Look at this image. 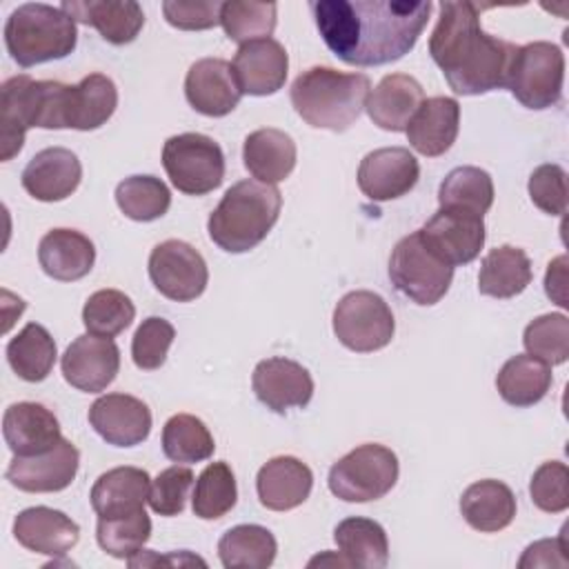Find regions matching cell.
Masks as SVG:
<instances>
[{
  "label": "cell",
  "mask_w": 569,
  "mask_h": 569,
  "mask_svg": "<svg viewBox=\"0 0 569 569\" xmlns=\"http://www.w3.org/2000/svg\"><path fill=\"white\" fill-rule=\"evenodd\" d=\"M431 7L429 0L309 2L325 44L353 67H380L409 53L429 20Z\"/></svg>",
  "instance_id": "1"
},
{
  "label": "cell",
  "mask_w": 569,
  "mask_h": 569,
  "mask_svg": "<svg viewBox=\"0 0 569 569\" xmlns=\"http://www.w3.org/2000/svg\"><path fill=\"white\" fill-rule=\"evenodd\" d=\"M516 49V44L489 36L480 27L476 2H440V18L429 38V53L456 93L480 96L507 87Z\"/></svg>",
  "instance_id": "2"
},
{
  "label": "cell",
  "mask_w": 569,
  "mask_h": 569,
  "mask_svg": "<svg viewBox=\"0 0 569 569\" xmlns=\"http://www.w3.org/2000/svg\"><path fill=\"white\" fill-rule=\"evenodd\" d=\"M371 80L365 73H345L331 67L302 71L289 91L296 113L316 129L347 131L362 113Z\"/></svg>",
  "instance_id": "3"
},
{
  "label": "cell",
  "mask_w": 569,
  "mask_h": 569,
  "mask_svg": "<svg viewBox=\"0 0 569 569\" xmlns=\"http://www.w3.org/2000/svg\"><path fill=\"white\" fill-rule=\"evenodd\" d=\"M282 196L273 184L240 180L229 187L207 220L213 244L229 253L258 247L278 222Z\"/></svg>",
  "instance_id": "4"
},
{
  "label": "cell",
  "mask_w": 569,
  "mask_h": 569,
  "mask_svg": "<svg viewBox=\"0 0 569 569\" xmlns=\"http://www.w3.org/2000/svg\"><path fill=\"white\" fill-rule=\"evenodd\" d=\"M78 42L76 20L60 7L27 2L4 22V44L20 67L67 58Z\"/></svg>",
  "instance_id": "5"
},
{
  "label": "cell",
  "mask_w": 569,
  "mask_h": 569,
  "mask_svg": "<svg viewBox=\"0 0 569 569\" xmlns=\"http://www.w3.org/2000/svg\"><path fill=\"white\" fill-rule=\"evenodd\" d=\"M64 82L33 80L27 73L2 82V160H11L24 144L31 127L60 129V102Z\"/></svg>",
  "instance_id": "6"
},
{
  "label": "cell",
  "mask_w": 569,
  "mask_h": 569,
  "mask_svg": "<svg viewBox=\"0 0 569 569\" xmlns=\"http://www.w3.org/2000/svg\"><path fill=\"white\" fill-rule=\"evenodd\" d=\"M396 453L376 442H367L342 456L329 469V491L345 502H369L387 496L398 480Z\"/></svg>",
  "instance_id": "7"
},
{
  "label": "cell",
  "mask_w": 569,
  "mask_h": 569,
  "mask_svg": "<svg viewBox=\"0 0 569 569\" xmlns=\"http://www.w3.org/2000/svg\"><path fill=\"white\" fill-rule=\"evenodd\" d=\"M565 53L558 44L538 40L518 47L509 67L507 89L527 109H549L560 102Z\"/></svg>",
  "instance_id": "8"
},
{
  "label": "cell",
  "mask_w": 569,
  "mask_h": 569,
  "mask_svg": "<svg viewBox=\"0 0 569 569\" xmlns=\"http://www.w3.org/2000/svg\"><path fill=\"white\" fill-rule=\"evenodd\" d=\"M389 278L393 287L413 300L429 307L445 298L453 280V267L440 260L413 231L396 242L389 258Z\"/></svg>",
  "instance_id": "9"
},
{
  "label": "cell",
  "mask_w": 569,
  "mask_h": 569,
  "mask_svg": "<svg viewBox=\"0 0 569 569\" xmlns=\"http://www.w3.org/2000/svg\"><path fill=\"white\" fill-rule=\"evenodd\" d=\"M162 167L171 184L187 196H204L224 180V153L204 133L171 136L162 147Z\"/></svg>",
  "instance_id": "10"
},
{
  "label": "cell",
  "mask_w": 569,
  "mask_h": 569,
  "mask_svg": "<svg viewBox=\"0 0 569 569\" xmlns=\"http://www.w3.org/2000/svg\"><path fill=\"white\" fill-rule=\"evenodd\" d=\"M396 320L382 296L358 289L342 296L333 309V333L347 349L371 353L393 338Z\"/></svg>",
  "instance_id": "11"
},
{
  "label": "cell",
  "mask_w": 569,
  "mask_h": 569,
  "mask_svg": "<svg viewBox=\"0 0 569 569\" xmlns=\"http://www.w3.org/2000/svg\"><path fill=\"white\" fill-rule=\"evenodd\" d=\"M153 287L173 302H191L207 289L209 269L198 249L182 240H164L149 256Z\"/></svg>",
  "instance_id": "12"
},
{
  "label": "cell",
  "mask_w": 569,
  "mask_h": 569,
  "mask_svg": "<svg viewBox=\"0 0 569 569\" xmlns=\"http://www.w3.org/2000/svg\"><path fill=\"white\" fill-rule=\"evenodd\" d=\"M418 231L422 242L451 267L476 260L485 244L482 216L460 209L440 207Z\"/></svg>",
  "instance_id": "13"
},
{
  "label": "cell",
  "mask_w": 569,
  "mask_h": 569,
  "mask_svg": "<svg viewBox=\"0 0 569 569\" xmlns=\"http://www.w3.org/2000/svg\"><path fill=\"white\" fill-rule=\"evenodd\" d=\"M420 178L416 156L405 147L369 151L358 167V187L373 202H387L409 193Z\"/></svg>",
  "instance_id": "14"
},
{
  "label": "cell",
  "mask_w": 569,
  "mask_h": 569,
  "mask_svg": "<svg viewBox=\"0 0 569 569\" xmlns=\"http://www.w3.org/2000/svg\"><path fill=\"white\" fill-rule=\"evenodd\" d=\"M80 467V451L76 445L67 438H60V442L38 456H13L7 480L29 493H51L67 489Z\"/></svg>",
  "instance_id": "15"
},
{
  "label": "cell",
  "mask_w": 569,
  "mask_h": 569,
  "mask_svg": "<svg viewBox=\"0 0 569 569\" xmlns=\"http://www.w3.org/2000/svg\"><path fill=\"white\" fill-rule=\"evenodd\" d=\"M60 367L71 387L98 393L116 380L120 371V349L111 338L84 333L67 347Z\"/></svg>",
  "instance_id": "16"
},
{
  "label": "cell",
  "mask_w": 569,
  "mask_h": 569,
  "mask_svg": "<svg viewBox=\"0 0 569 569\" xmlns=\"http://www.w3.org/2000/svg\"><path fill=\"white\" fill-rule=\"evenodd\" d=\"M251 387L256 398L276 413H284L293 407H307L313 396L311 373L300 362L280 356L256 365Z\"/></svg>",
  "instance_id": "17"
},
{
  "label": "cell",
  "mask_w": 569,
  "mask_h": 569,
  "mask_svg": "<svg viewBox=\"0 0 569 569\" xmlns=\"http://www.w3.org/2000/svg\"><path fill=\"white\" fill-rule=\"evenodd\" d=\"M89 425L113 447H136L149 438L151 411L136 396L107 393L89 407Z\"/></svg>",
  "instance_id": "18"
},
{
  "label": "cell",
  "mask_w": 569,
  "mask_h": 569,
  "mask_svg": "<svg viewBox=\"0 0 569 569\" xmlns=\"http://www.w3.org/2000/svg\"><path fill=\"white\" fill-rule=\"evenodd\" d=\"M184 96L198 113L209 118H222L238 107L242 91L227 60L202 58L193 62L187 71Z\"/></svg>",
  "instance_id": "19"
},
{
  "label": "cell",
  "mask_w": 569,
  "mask_h": 569,
  "mask_svg": "<svg viewBox=\"0 0 569 569\" xmlns=\"http://www.w3.org/2000/svg\"><path fill=\"white\" fill-rule=\"evenodd\" d=\"M231 69L242 93L271 96L284 87L289 56L278 40L262 38L240 44Z\"/></svg>",
  "instance_id": "20"
},
{
  "label": "cell",
  "mask_w": 569,
  "mask_h": 569,
  "mask_svg": "<svg viewBox=\"0 0 569 569\" xmlns=\"http://www.w3.org/2000/svg\"><path fill=\"white\" fill-rule=\"evenodd\" d=\"M20 180L31 198L40 202H58L78 189L82 164L71 149L47 147L27 162Z\"/></svg>",
  "instance_id": "21"
},
{
  "label": "cell",
  "mask_w": 569,
  "mask_h": 569,
  "mask_svg": "<svg viewBox=\"0 0 569 569\" xmlns=\"http://www.w3.org/2000/svg\"><path fill=\"white\" fill-rule=\"evenodd\" d=\"M118 107V89L104 73H89L78 84H67L62 96V129L91 131L102 127Z\"/></svg>",
  "instance_id": "22"
},
{
  "label": "cell",
  "mask_w": 569,
  "mask_h": 569,
  "mask_svg": "<svg viewBox=\"0 0 569 569\" xmlns=\"http://www.w3.org/2000/svg\"><path fill=\"white\" fill-rule=\"evenodd\" d=\"M2 436L13 456H38L60 442V422L40 402H13L2 416Z\"/></svg>",
  "instance_id": "23"
},
{
  "label": "cell",
  "mask_w": 569,
  "mask_h": 569,
  "mask_svg": "<svg viewBox=\"0 0 569 569\" xmlns=\"http://www.w3.org/2000/svg\"><path fill=\"white\" fill-rule=\"evenodd\" d=\"M13 536L24 549L58 558L76 547L80 527L64 511L51 507H29L16 516Z\"/></svg>",
  "instance_id": "24"
},
{
  "label": "cell",
  "mask_w": 569,
  "mask_h": 569,
  "mask_svg": "<svg viewBox=\"0 0 569 569\" xmlns=\"http://www.w3.org/2000/svg\"><path fill=\"white\" fill-rule=\"evenodd\" d=\"M76 22L93 27L111 44H129L138 38L144 13L136 0H64L60 4Z\"/></svg>",
  "instance_id": "25"
},
{
  "label": "cell",
  "mask_w": 569,
  "mask_h": 569,
  "mask_svg": "<svg viewBox=\"0 0 569 569\" xmlns=\"http://www.w3.org/2000/svg\"><path fill=\"white\" fill-rule=\"evenodd\" d=\"M460 129V104L449 96H433L422 100L413 118L409 120L405 133L409 144L427 156L436 158L451 149Z\"/></svg>",
  "instance_id": "26"
},
{
  "label": "cell",
  "mask_w": 569,
  "mask_h": 569,
  "mask_svg": "<svg viewBox=\"0 0 569 569\" xmlns=\"http://www.w3.org/2000/svg\"><path fill=\"white\" fill-rule=\"evenodd\" d=\"M313 487L311 469L293 456H276L267 460L256 476L260 505L271 511H289L300 507Z\"/></svg>",
  "instance_id": "27"
},
{
  "label": "cell",
  "mask_w": 569,
  "mask_h": 569,
  "mask_svg": "<svg viewBox=\"0 0 569 569\" xmlns=\"http://www.w3.org/2000/svg\"><path fill=\"white\" fill-rule=\"evenodd\" d=\"M425 100L422 84L407 73L385 76L367 98V113L385 131L400 133Z\"/></svg>",
  "instance_id": "28"
},
{
  "label": "cell",
  "mask_w": 569,
  "mask_h": 569,
  "mask_svg": "<svg viewBox=\"0 0 569 569\" xmlns=\"http://www.w3.org/2000/svg\"><path fill=\"white\" fill-rule=\"evenodd\" d=\"M38 262L49 278L76 282L93 269L96 247L76 229H51L38 244Z\"/></svg>",
  "instance_id": "29"
},
{
  "label": "cell",
  "mask_w": 569,
  "mask_h": 569,
  "mask_svg": "<svg viewBox=\"0 0 569 569\" xmlns=\"http://www.w3.org/2000/svg\"><path fill=\"white\" fill-rule=\"evenodd\" d=\"M149 473L140 467H116L104 471L91 487V507L98 518L129 516L144 509L149 498Z\"/></svg>",
  "instance_id": "30"
},
{
  "label": "cell",
  "mask_w": 569,
  "mask_h": 569,
  "mask_svg": "<svg viewBox=\"0 0 569 569\" xmlns=\"http://www.w3.org/2000/svg\"><path fill=\"white\" fill-rule=\"evenodd\" d=\"M296 142L289 133L267 127L249 133L242 147V160L247 171L264 184L284 180L296 167Z\"/></svg>",
  "instance_id": "31"
},
{
  "label": "cell",
  "mask_w": 569,
  "mask_h": 569,
  "mask_svg": "<svg viewBox=\"0 0 569 569\" xmlns=\"http://www.w3.org/2000/svg\"><path fill=\"white\" fill-rule=\"evenodd\" d=\"M460 513L471 529L496 533L511 525L516 516V496L505 482L485 478L462 491Z\"/></svg>",
  "instance_id": "32"
},
{
  "label": "cell",
  "mask_w": 569,
  "mask_h": 569,
  "mask_svg": "<svg viewBox=\"0 0 569 569\" xmlns=\"http://www.w3.org/2000/svg\"><path fill=\"white\" fill-rule=\"evenodd\" d=\"M531 276L529 256L520 247L502 244L482 258L478 291L491 298H513L529 287Z\"/></svg>",
  "instance_id": "33"
},
{
  "label": "cell",
  "mask_w": 569,
  "mask_h": 569,
  "mask_svg": "<svg viewBox=\"0 0 569 569\" xmlns=\"http://www.w3.org/2000/svg\"><path fill=\"white\" fill-rule=\"evenodd\" d=\"M333 540L349 567L382 569L389 562V540L376 520L351 516L338 522Z\"/></svg>",
  "instance_id": "34"
},
{
  "label": "cell",
  "mask_w": 569,
  "mask_h": 569,
  "mask_svg": "<svg viewBox=\"0 0 569 569\" xmlns=\"http://www.w3.org/2000/svg\"><path fill=\"white\" fill-rule=\"evenodd\" d=\"M496 387L507 405L531 407L547 396L551 387V367L529 353H518L502 365L496 376Z\"/></svg>",
  "instance_id": "35"
},
{
  "label": "cell",
  "mask_w": 569,
  "mask_h": 569,
  "mask_svg": "<svg viewBox=\"0 0 569 569\" xmlns=\"http://www.w3.org/2000/svg\"><path fill=\"white\" fill-rule=\"evenodd\" d=\"M278 542L267 527L236 525L218 540V556L224 569H267L273 565Z\"/></svg>",
  "instance_id": "36"
},
{
  "label": "cell",
  "mask_w": 569,
  "mask_h": 569,
  "mask_svg": "<svg viewBox=\"0 0 569 569\" xmlns=\"http://www.w3.org/2000/svg\"><path fill=\"white\" fill-rule=\"evenodd\" d=\"M58 349L51 333L38 325L29 322L18 336L7 345V362L13 373L27 382H42L56 362Z\"/></svg>",
  "instance_id": "37"
},
{
  "label": "cell",
  "mask_w": 569,
  "mask_h": 569,
  "mask_svg": "<svg viewBox=\"0 0 569 569\" xmlns=\"http://www.w3.org/2000/svg\"><path fill=\"white\" fill-rule=\"evenodd\" d=\"M438 202L445 209L485 216L493 204V180L480 167H456L440 182Z\"/></svg>",
  "instance_id": "38"
},
{
  "label": "cell",
  "mask_w": 569,
  "mask_h": 569,
  "mask_svg": "<svg viewBox=\"0 0 569 569\" xmlns=\"http://www.w3.org/2000/svg\"><path fill=\"white\" fill-rule=\"evenodd\" d=\"M162 451L173 462H202L213 456L216 442L207 425L191 413H176L162 427Z\"/></svg>",
  "instance_id": "39"
},
{
  "label": "cell",
  "mask_w": 569,
  "mask_h": 569,
  "mask_svg": "<svg viewBox=\"0 0 569 569\" xmlns=\"http://www.w3.org/2000/svg\"><path fill=\"white\" fill-rule=\"evenodd\" d=\"M116 204L127 218L151 222L169 211L171 191L156 176H129L116 187Z\"/></svg>",
  "instance_id": "40"
},
{
  "label": "cell",
  "mask_w": 569,
  "mask_h": 569,
  "mask_svg": "<svg viewBox=\"0 0 569 569\" xmlns=\"http://www.w3.org/2000/svg\"><path fill=\"white\" fill-rule=\"evenodd\" d=\"M236 500L238 487L231 467L224 460L207 465L196 480L191 498L193 513L202 520H216L229 513L236 507Z\"/></svg>",
  "instance_id": "41"
},
{
  "label": "cell",
  "mask_w": 569,
  "mask_h": 569,
  "mask_svg": "<svg viewBox=\"0 0 569 569\" xmlns=\"http://www.w3.org/2000/svg\"><path fill=\"white\" fill-rule=\"evenodd\" d=\"M276 2H247V0H229L222 2L220 24L229 40L233 42H253L269 38L276 29Z\"/></svg>",
  "instance_id": "42"
},
{
  "label": "cell",
  "mask_w": 569,
  "mask_h": 569,
  "mask_svg": "<svg viewBox=\"0 0 569 569\" xmlns=\"http://www.w3.org/2000/svg\"><path fill=\"white\" fill-rule=\"evenodd\" d=\"M136 318L131 298L118 289H100L91 293L82 307V322L89 333L113 338L122 333Z\"/></svg>",
  "instance_id": "43"
},
{
  "label": "cell",
  "mask_w": 569,
  "mask_h": 569,
  "mask_svg": "<svg viewBox=\"0 0 569 569\" xmlns=\"http://www.w3.org/2000/svg\"><path fill=\"white\" fill-rule=\"evenodd\" d=\"M151 536V518L147 511H136L129 516H116V518H98L96 538L104 553L113 558L129 560L136 556L142 545Z\"/></svg>",
  "instance_id": "44"
},
{
  "label": "cell",
  "mask_w": 569,
  "mask_h": 569,
  "mask_svg": "<svg viewBox=\"0 0 569 569\" xmlns=\"http://www.w3.org/2000/svg\"><path fill=\"white\" fill-rule=\"evenodd\" d=\"M529 356L545 365H562L569 358V318L565 313H545L525 327L522 336Z\"/></svg>",
  "instance_id": "45"
},
{
  "label": "cell",
  "mask_w": 569,
  "mask_h": 569,
  "mask_svg": "<svg viewBox=\"0 0 569 569\" xmlns=\"http://www.w3.org/2000/svg\"><path fill=\"white\" fill-rule=\"evenodd\" d=\"M173 338H176V329L169 320L158 316L142 320V325L136 329L131 340L133 365L142 371L160 369L167 360Z\"/></svg>",
  "instance_id": "46"
},
{
  "label": "cell",
  "mask_w": 569,
  "mask_h": 569,
  "mask_svg": "<svg viewBox=\"0 0 569 569\" xmlns=\"http://www.w3.org/2000/svg\"><path fill=\"white\" fill-rule=\"evenodd\" d=\"M533 505L547 513H560L569 507V469L560 460L542 462L529 485Z\"/></svg>",
  "instance_id": "47"
},
{
  "label": "cell",
  "mask_w": 569,
  "mask_h": 569,
  "mask_svg": "<svg viewBox=\"0 0 569 569\" xmlns=\"http://www.w3.org/2000/svg\"><path fill=\"white\" fill-rule=\"evenodd\" d=\"M193 487V471L189 467H169L160 471L149 487V507L158 516H178L184 511L189 491Z\"/></svg>",
  "instance_id": "48"
},
{
  "label": "cell",
  "mask_w": 569,
  "mask_h": 569,
  "mask_svg": "<svg viewBox=\"0 0 569 569\" xmlns=\"http://www.w3.org/2000/svg\"><path fill=\"white\" fill-rule=\"evenodd\" d=\"M527 189L531 202L540 211L549 216H562L567 211V173L560 164L536 167Z\"/></svg>",
  "instance_id": "49"
},
{
  "label": "cell",
  "mask_w": 569,
  "mask_h": 569,
  "mask_svg": "<svg viewBox=\"0 0 569 569\" xmlns=\"http://www.w3.org/2000/svg\"><path fill=\"white\" fill-rule=\"evenodd\" d=\"M220 0H196V2H182V0H167L162 2L164 20L182 31H202L220 24Z\"/></svg>",
  "instance_id": "50"
},
{
  "label": "cell",
  "mask_w": 569,
  "mask_h": 569,
  "mask_svg": "<svg viewBox=\"0 0 569 569\" xmlns=\"http://www.w3.org/2000/svg\"><path fill=\"white\" fill-rule=\"evenodd\" d=\"M567 529V527H565ZM565 529L558 538L553 540H538L533 545H529L525 549V556L520 558V567H567L569 565V558L565 556L567 551V536H565Z\"/></svg>",
  "instance_id": "51"
},
{
  "label": "cell",
  "mask_w": 569,
  "mask_h": 569,
  "mask_svg": "<svg viewBox=\"0 0 569 569\" xmlns=\"http://www.w3.org/2000/svg\"><path fill=\"white\" fill-rule=\"evenodd\" d=\"M545 291L560 307L569 305L567 302V256H558L549 262L545 273Z\"/></svg>",
  "instance_id": "52"
}]
</instances>
